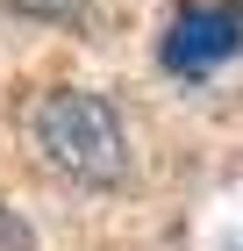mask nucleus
Masks as SVG:
<instances>
[{
  "instance_id": "nucleus-1",
  "label": "nucleus",
  "mask_w": 243,
  "mask_h": 251,
  "mask_svg": "<svg viewBox=\"0 0 243 251\" xmlns=\"http://www.w3.org/2000/svg\"><path fill=\"white\" fill-rule=\"evenodd\" d=\"M29 144H36L43 165H50L57 179H72V187H122V179H129L122 115H114L100 94H86V86L43 94L36 115H29Z\"/></svg>"
},
{
  "instance_id": "nucleus-2",
  "label": "nucleus",
  "mask_w": 243,
  "mask_h": 251,
  "mask_svg": "<svg viewBox=\"0 0 243 251\" xmlns=\"http://www.w3.org/2000/svg\"><path fill=\"white\" fill-rule=\"evenodd\" d=\"M229 58H243V0H193L157 36V65L172 79H215Z\"/></svg>"
},
{
  "instance_id": "nucleus-3",
  "label": "nucleus",
  "mask_w": 243,
  "mask_h": 251,
  "mask_svg": "<svg viewBox=\"0 0 243 251\" xmlns=\"http://www.w3.org/2000/svg\"><path fill=\"white\" fill-rule=\"evenodd\" d=\"M15 15H29V22H79L86 15V0H7Z\"/></svg>"
},
{
  "instance_id": "nucleus-4",
  "label": "nucleus",
  "mask_w": 243,
  "mask_h": 251,
  "mask_svg": "<svg viewBox=\"0 0 243 251\" xmlns=\"http://www.w3.org/2000/svg\"><path fill=\"white\" fill-rule=\"evenodd\" d=\"M0 251H29V223L15 208H0Z\"/></svg>"
}]
</instances>
